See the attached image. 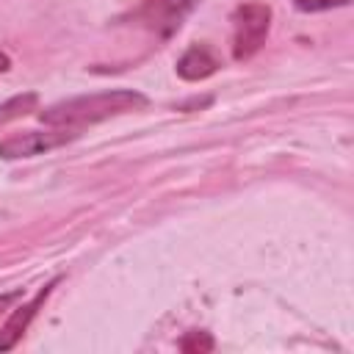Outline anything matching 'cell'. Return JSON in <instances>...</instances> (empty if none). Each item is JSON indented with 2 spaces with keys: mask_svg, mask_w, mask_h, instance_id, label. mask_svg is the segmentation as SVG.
<instances>
[{
  "mask_svg": "<svg viewBox=\"0 0 354 354\" xmlns=\"http://www.w3.org/2000/svg\"><path fill=\"white\" fill-rule=\"evenodd\" d=\"M183 351H210L213 348V337L207 332H188L180 343Z\"/></svg>",
  "mask_w": 354,
  "mask_h": 354,
  "instance_id": "obj_8",
  "label": "cell"
},
{
  "mask_svg": "<svg viewBox=\"0 0 354 354\" xmlns=\"http://www.w3.org/2000/svg\"><path fill=\"white\" fill-rule=\"evenodd\" d=\"M293 6L299 11H326V8L348 6V0H293Z\"/></svg>",
  "mask_w": 354,
  "mask_h": 354,
  "instance_id": "obj_9",
  "label": "cell"
},
{
  "mask_svg": "<svg viewBox=\"0 0 354 354\" xmlns=\"http://www.w3.org/2000/svg\"><path fill=\"white\" fill-rule=\"evenodd\" d=\"M218 66H221V61H218V55L213 53V47H207V44H194V47H188V50L180 55V61H177V75H180L183 80H205V77H210Z\"/></svg>",
  "mask_w": 354,
  "mask_h": 354,
  "instance_id": "obj_6",
  "label": "cell"
},
{
  "mask_svg": "<svg viewBox=\"0 0 354 354\" xmlns=\"http://www.w3.org/2000/svg\"><path fill=\"white\" fill-rule=\"evenodd\" d=\"M8 66H11V58H8V55L0 50V72H8Z\"/></svg>",
  "mask_w": 354,
  "mask_h": 354,
  "instance_id": "obj_11",
  "label": "cell"
},
{
  "mask_svg": "<svg viewBox=\"0 0 354 354\" xmlns=\"http://www.w3.org/2000/svg\"><path fill=\"white\" fill-rule=\"evenodd\" d=\"M19 296H22V290H8V293H0V315H3V313H6V310H8V307H11V304L19 299Z\"/></svg>",
  "mask_w": 354,
  "mask_h": 354,
  "instance_id": "obj_10",
  "label": "cell"
},
{
  "mask_svg": "<svg viewBox=\"0 0 354 354\" xmlns=\"http://www.w3.org/2000/svg\"><path fill=\"white\" fill-rule=\"evenodd\" d=\"M36 102H39L36 91H25V94H17V97L6 100L0 105V127L14 122V119H19V116H25V113H30L36 108Z\"/></svg>",
  "mask_w": 354,
  "mask_h": 354,
  "instance_id": "obj_7",
  "label": "cell"
},
{
  "mask_svg": "<svg viewBox=\"0 0 354 354\" xmlns=\"http://www.w3.org/2000/svg\"><path fill=\"white\" fill-rule=\"evenodd\" d=\"M271 28V8L266 3H243L232 14V58L246 61L252 58L268 36Z\"/></svg>",
  "mask_w": 354,
  "mask_h": 354,
  "instance_id": "obj_2",
  "label": "cell"
},
{
  "mask_svg": "<svg viewBox=\"0 0 354 354\" xmlns=\"http://www.w3.org/2000/svg\"><path fill=\"white\" fill-rule=\"evenodd\" d=\"M149 100L141 91L133 88H113V91H100V94H80L64 102H55L39 113V119L50 127H83V124H97L111 116H122L130 111H144Z\"/></svg>",
  "mask_w": 354,
  "mask_h": 354,
  "instance_id": "obj_1",
  "label": "cell"
},
{
  "mask_svg": "<svg viewBox=\"0 0 354 354\" xmlns=\"http://www.w3.org/2000/svg\"><path fill=\"white\" fill-rule=\"evenodd\" d=\"M77 138V133H64V130H25V133H14L6 141H0V158L6 160H17V158H30L39 152H50L66 141Z\"/></svg>",
  "mask_w": 354,
  "mask_h": 354,
  "instance_id": "obj_4",
  "label": "cell"
},
{
  "mask_svg": "<svg viewBox=\"0 0 354 354\" xmlns=\"http://www.w3.org/2000/svg\"><path fill=\"white\" fill-rule=\"evenodd\" d=\"M199 0H144L141 8L133 11V22L160 39H169L180 30L183 19L196 8Z\"/></svg>",
  "mask_w": 354,
  "mask_h": 354,
  "instance_id": "obj_3",
  "label": "cell"
},
{
  "mask_svg": "<svg viewBox=\"0 0 354 354\" xmlns=\"http://www.w3.org/2000/svg\"><path fill=\"white\" fill-rule=\"evenodd\" d=\"M58 282H61V279L55 277V279H53V282H47V285H44V288L30 299V301H25L22 307H17V310L11 313V318H8V321H6V326L0 329V351H8V348H14V346H17V340L25 335V329H28V326H30V321L36 318L39 307L47 301V296L53 293V288H55Z\"/></svg>",
  "mask_w": 354,
  "mask_h": 354,
  "instance_id": "obj_5",
  "label": "cell"
}]
</instances>
